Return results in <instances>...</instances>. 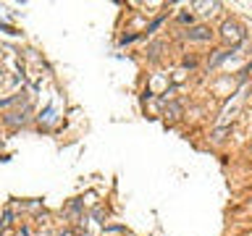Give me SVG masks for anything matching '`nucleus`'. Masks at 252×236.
<instances>
[{
  "instance_id": "obj_3",
  "label": "nucleus",
  "mask_w": 252,
  "mask_h": 236,
  "mask_svg": "<svg viewBox=\"0 0 252 236\" xmlns=\"http://www.w3.org/2000/svg\"><path fill=\"white\" fill-rule=\"evenodd\" d=\"M27 113H29V110H24V113H11V116H5L3 121H5L8 126H19V123L27 121Z\"/></svg>"
},
{
  "instance_id": "obj_2",
  "label": "nucleus",
  "mask_w": 252,
  "mask_h": 236,
  "mask_svg": "<svg viewBox=\"0 0 252 236\" xmlns=\"http://www.w3.org/2000/svg\"><path fill=\"white\" fill-rule=\"evenodd\" d=\"M187 39H197V42H205V39H210V29L208 27H194L187 31Z\"/></svg>"
},
{
  "instance_id": "obj_5",
  "label": "nucleus",
  "mask_w": 252,
  "mask_h": 236,
  "mask_svg": "<svg viewBox=\"0 0 252 236\" xmlns=\"http://www.w3.org/2000/svg\"><path fill=\"white\" fill-rule=\"evenodd\" d=\"M160 24H163V16H160V19H155L153 24H150V27H147V34H153V31H155L158 27H160Z\"/></svg>"
},
{
  "instance_id": "obj_4",
  "label": "nucleus",
  "mask_w": 252,
  "mask_h": 236,
  "mask_svg": "<svg viewBox=\"0 0 252 236\" xmlns=\"http://www.w3.org/2000/svg\"><path fill=\"white\" fill-rule=\"evenodd\" d=\"M179 116H181V105H176V102H173L171 108H165V118H168V121H176Z\"/></svg>"
},
{
  "instance_id": "obj_1",
  "label": "nucleus",
  "mask_w": 252,
  "mask_h": 236,
  "mask_svg": "<svg viewBox=\"0 0 252 236\" xmlns=\"http://www.w3.org/2000/svg\"><path fill=\"white\" fill-rule=\"evenodd\" d=\"M223 37H226V39H231V42H239V39H242V29L236 27V24L226 21V24H223Z\"/></svg>"
}]
</instances>
